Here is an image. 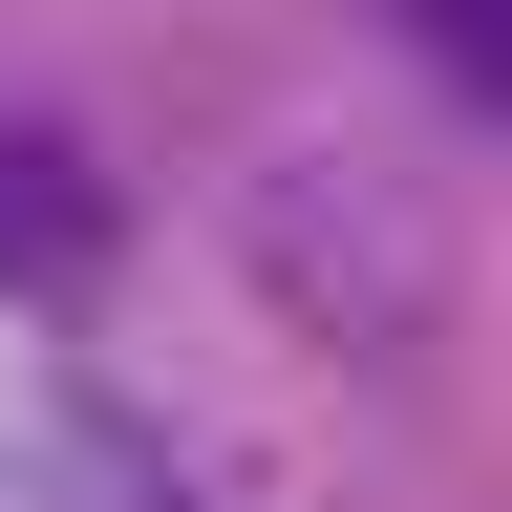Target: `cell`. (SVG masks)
I'll list each match as a JSON object with an SVG mask.
<instances>
[{
	"label": "cell",
	"mask_w": 512,
	"mask_h": 512,
	"mask_svg": "<svg viewBox=\"0 0 512 512\" xmlns=\"http://www.w3.org/2000/svg\"><path fill=\"white\" fill-rule=\"evenodd\" d=\"M64 256H107V171L43 150V128H0V278H64Z\"/></svg>",
	"instance_id": "cell-1"
},
{
	"label": "cell",
	"mask_w": 512,
	"mask_h": 512,
	"mask_svg": "<svg viewBox=\"0 0 512 512\" xmlns=\"http://www.w3.org/2000/svg\"><path fill=\"white\" fill-rule=\"evenodd\" d=\"M406 22H427V64H448V86L512 128V0H406Z\"/></svg>",
	"instance_id": "cell-2"
}]
</instances>
